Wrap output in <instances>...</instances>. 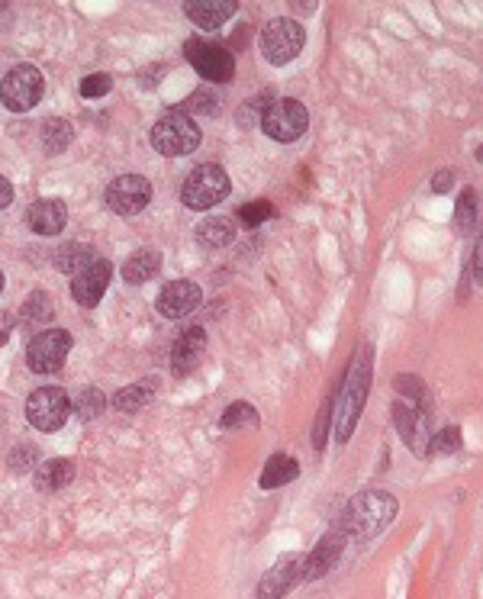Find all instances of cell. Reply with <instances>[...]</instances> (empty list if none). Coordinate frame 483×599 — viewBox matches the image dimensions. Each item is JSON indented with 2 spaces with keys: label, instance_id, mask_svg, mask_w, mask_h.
<instances>
[{
  "label": "cell",
  "instance_id": "6da1fadb",
  "mask_svg": "<svg viewBox=\"0 0 483 599\" xmlns=\"http://www.w3.org/2000/svg\"><path fill=\"white\" fill-rule=\"evenodd\" d=\"M397 516V500L390 493H361L351 500L348 513H345V529L351 538H371L377 532H384L387 525Z\"/></svg>",
  "mask_w": 483,
  "mask_h": 599
},
{
  "label": "cell",
  "instance_id": "7a4b0ae2",
  "mask_svg": "<svg viewBox=\"0 0 483 599\" xmlns=\"http://www.w3.org/2000/svg\"><path fill=\"white\" fill-rule=\"evenodd\" d=\"M200 126L190 120L187 113H168L165 120H158L155 126H152V133H149V142H152V149L158 152V155H165V158H181V155H190L200 145Z\"/></svg>",
  "mask_w": 483,
  "mask_h": 599
},
{
  "label": "cell",
  "instance_id": "3957f363",
  "mask_svg": "<svg viewBox=\"0 0 483 599\" xmlns=\"http://www.w3.org/2000/svg\"><path fill=\"white\" fill-rule=\"evenodd\" d=\"M232 191L229 174L219 165H200L187 174L181 187V203L190 210H213L216 203H223Z\"/></svg>",
  "mask_w": 483,
  "mask_h": 599
},
{
  "label": "cell",
  "instance_id": "277c9868",
  "mask_svg": "<svg viewBox=\"0 0 483 599\" xmlns=\"http://www.w3.org/2000/svg\"><path fill=\"white\" fill-rule=\"evenodd\" d=\"M42 91H46V81L36 65H13L0 81V104L10 113H26L42 100Z\"/></svg>",
  "mask_w": 483,
  "mask_h": 599
},
{
  "label": "cell",
  "instance_id": "5b68a950",
  "mask_svg": "<svg viewBox=\"0 0 483 599\" xmlns=\"http://www.w3.org/2000/svg\"><path fill=\"white\" fill-rule=\"evenodd\" d=\"M187 62L197 68L200 78H207L210 84H226L236 78V58L226 46L219 42H207V39H190L184 46Z\"/></svg>",
  "mask_w": 483,
  "mask_h": 599
},
{
  "label": "cell",
  "instance_id": "8992f818",
  "mask_svg": "<svg viewBox=\"0 0 483 599\" xmlns=\"http://www.w3.org/2000/svg\"><path fill=\"white\" fill-rule=\"evenodd\" d=\"M303 42H306V33L297 20L277 17L261 29V52H265V58L277 68L294 62L303 49Z\"/></svg>",
  "mask_w": 483,
  "mask_h": 599
},
{
  "label": "cell",
  "instance_id": "52a82bcc",
  "mask_svg": "<svg viewBox=\"0 0 483 599\" xmlns=\"http://www.w3.org/2000/svg\"><path fill=\"white\" fill-rule=\"evenodd\" d=\"M306 126H310V110L294 97L274 100L265 110V116H261V129L274 142H297L306 133Z\"/></svg>",
  "mask_w": 483,
  "mask_h": 599
},
{
  "label": "cell",
  "instance_id": "ba28073f",
  "mask_svg": "<svg viewBox=\"0 0 483 599\" xmlns=\"http://www.w3.org/2000/svg\"><path fill=\"white\" fill-rule=\"evenodd\" d=\"M71 413V400L62 387H39L26 400V419L39 432H58Z\"/></svg>",
  "mask_w": 483,
  "mask_h": 599
},
{
  "label": "cell",
  "instance_id": "9c48e42d",
  "mask_svg": "<svg viewBox=\"0 0 483 599\" xmlns=\"http://www.w3.org/2000/svg\"><path fill=\"white\" fill-rule=\"evenodd\" d=\"M71 332L68 329H46L26 345V364L36 374H55L62 371L65 358L71 355Z\"/></svg>",
  "mask_w": 483,
  "mask_h": 599
},
{
  "label": "cell",
  "instance_id": "30bf717a",
  "mask_svg": "<svg viewBox=\"0 0 483 599\" xmlns=\"http://www.w3.org/2000/svg\"><path fill=\"white\" fill-rule=\"evenodd\" d=\"M104 203L116 216H136L152 203V184L142 174H120L110 181Z\"/></svg>",
  "mask_w": 483,
  "mask_h": 599
},
{
  "label": "cell",
  "instance_id": "8fae6325",
  "mask_svg": "<svg viewBox=\"0 0 483 599\" xmlns=\"http://www.w3.org/2000/svg\"><path fill=\"white\" fill-rule=\"evenodd\" d=\"M110 277H113V265L107 258L91 261L84 271H78L75 277H71V300L91 310V306H97L100 300H104L107 287H110Z\"/></svg>",
  "mask_w": 483,
  "mask_h": 599
},
{
  "label": "cell",
  "instance_id": "7c38bea8",
  "mask_svg": "<svg viewBox=\"0 0 483 599\" xmlns=\"http://www.w3.org/2000/svg\"><path fill=\"white\" fill-rule=\"evenodd\" d=\"M368 377L371 371L368 368H355L345 384V397L339 403V419H335V442H348L351 438V429H355V422L364 409V390H368Z\"/></svg>",
  "mask_w": 483,
  "mask_h": 599
},
{
  "label": "cell",
  "instance_id": "4fadbf2b",
  "mask_svg": "<svg viewBox=\"0 0 483 599\" xmlns=\"http://www.w3.org/2000/svg\"><path fill=\"white\" fill-rule=\"evenodd\" d=\"M203 300V290L194 281H171L165 290L158 294V313L165 319H181L187 313H194Z\"/></svg>",
  "mask_w": 483,
  "mask_h": 599
},
{
  "label": "cell",
  "instance_id": "5bb4252c",
  "mask_svg": "<svg viewBox=\"0 0 483 599\" xmlns=\"http://www.w3.org/2000/svg\"><path fill=\"white\" fill-rule=\"evenodd\" d=\"M300 577H303V558L300 554H287L258 583V599H281Z\"/></svg>",
  "mask_w": 483,
  "mask_h": 599
},
{
  "label": "cell",
  "instance_id": "9a60e30c",
  "mask_svg": "<svg viewBox=\"0 0 483 599\" xmlns=\"http://www.w3.org/2000/svg\"><path fill=\"white\" fill-rule=\"evenodd\" d=\"M203 352H207V332H203L200 326H190L171 348V374L187 377L200 364Z\"/></svg>",
  "mask_w": 483,
  "mask_h": 599
},
{
  "label": "cell",
  "instance_id": "2e32d148",
  "mask_svg": "<svg viewBox=\"0 0 483 599\" xmlns=\"http://www.w3.org/2000/svg\"><path fill=\"white\" fill-rule=\"evenodd\" d=\"M68 223V207L62 200L46 197L36 200L33 207L26 210V226L36 232V236H58Z\"/></svg>",
  "mask_w": 483,
  "mask_h": 599
},
{
  "label": "cell",
  "instance_id": "e0dca14e",
  "mask_svg": "<svg viewBox=\"0 0 483 599\" xmlns=\"http://www.w3.org/2000/svg\"><path fill=\"white\" fill-rule=\"evenodd\" d=\"M236 10H239L236 0H187V4H184L187 20L194 26H200V29L226 26L232 17H236Z\"/></svg>",
  "mask_w": 483,
  "mask_h": 599
},
{
  "label": "cell",
  "instance_id": "ac0fdd59",
  "mask_svg": "<svg viewBox=\"0 0 483 599\" xmlns=\"http://www.w3.org/2000/svg\"><path fill=\"white\" fill-rule=\"evenodd\" d=\"M158 271H161V252H158V248H139V252H133L126 258L123 281L129 287H139V284H149Z\"/></svg>",
  "mask_w": 483,
  "mask_h": 599
},
{
  "label": "cell",
  "instance_id": "d6986e66",
  "mask_svg": "<svg viewBox=\"0 0 483 599\" xmlns=\"http://www.w3.org/2000/svg\"><path fill=\"white\" fill-rule=\"evenodd\" d=\"M71 480H75V461H68V458H52V461H46V464H39L36 467V490L39 493H55V490H62V487H68Z\"/></svg>",
  "mask_w": 483,
  "mask_h": 599
},
{
  "label": "cell",
  "instance_id": "ffe728a7",
  "mask_svg": "<svg viewBox=\"0 0 483 599\" xmlns=\"http://www.w3.org/2000/svg\"><path fill=\"white\" fill-rule=\"evenodd\" d=\"M158 384H161L158 377H145V381H139V384H129V387H123V390H116L113 406L120 409V413H139L142 406L152 403Z\"/></svg>",
  "mask_w": 483,
  "mask_h": 599
},
{
  "label": "cell",
  "instance_id": "44dd1931",
  "mask_svg": "<svg viewBox=\"0 0 483 599\" xmlns=\"http://www.w3.org/2000/svg\"><path fill=\"white\" fill-rule=\"evenodd\" d=\"M91 261H97V248L87 245V242H65L55 252V268L62 274H71V277H75L78 271H84Z\"/></svg>",
  "mask_w": 483,
  "mask_h": 599
},
{
  "label": "cell",
  "instance_id": "7402d4cb",
  "mask_svg": "<svg viewBox=\"0 0 483 599\" xmlns=\"http://www.w3.org/2000/svg\"><path fill=\"white\" fill-rule=\"evenodd\" d=\"M339 548H342V535H326L319 542V548L310 554V558H306V564H303V577L306 580H316V577H322L329 571V567L339 561Z\"/></svg>",
  "mask_w": 483,
  "mask_h": 599
},
{
  "label": "cell",
  "instance_id": "603a6c76",
  "mask_svg": "<svg viewBox=\"0 0 483 599\" xmlns=\"http://www.w3.org/2000/svg\"><path fill=\"white\" fill-rule=\"evenodd\" d=\"M39 133H42V152H46V155H62L71 145L75 129H71L68 120H58V116H52V120L42 123Z\"/></svg>",
  "mask_w": 483,
  "mask_h": 599
},
{
  "label": "cell",
  "instance_id": "cb8c5ba5",
  "mask_svg": "<svg viewBox=\"0 0 483 599\" xmlns=\"http://www.w3.org/2000/svg\"><path fill=\"white\" fill-rule=\"evenodd\" d=\"M300 474V464L294 461V458H287V455H274L268 464H265V474H261V487L265 490H274V487H284V484H290Z\"/></svg>",
  "mask_w": 483,
  "mask_h": 599
},
{
  "label": "cell",
  "instance_id": "d4e9b609",
  "mask_svg": "<svg viewBox=\"0 0 483 599\" xmlns=\"http://www.w3.org/2000/svg\"><path fill=\"white\" fill-rule=\"evenodd\" d=\"M197 239L203 245H210V248H223V245H229L232 239H236V226H232L229 219H223V216H210V219H203V223L197 226Z\"/></svg>",
  "mask_w": 483,
  "mask_h": 599
},
{
  "label": "cell",
  "instance_id": "484cf974",
  "mask_svg": "<svg viewBox=\"0 0 483 599\" xmlns=\"http://www.w3.org/2000/svg\"><path fill=\"white\" fill-rule=\"evenodd\" d=\"M52 319V300L46 290H33L26 300H23V326L36 329L42 323H49Z\"/></svg>",
  "mask_w": 483,
  "mask_h": 599
},
{
  "label": "cell",
  "instance_id": "4316f807",
  "mask_svg": "<svg viewBox=\"0 0 483 599\" xmlns=\"http://www.w3.org/2000/svg\"><path fill=\"white\" fill-rule=\"evenodd\" d=\"M71 409L78 413V419L91 422L107 409V400H104V393H100L97 387H81L75 393V400H71Z\"/></svg>",
  "mask_w": 483,
  "mask_h": 599
},
{
  "label": "cell",
  "instance_id": "83f0119b",
  "mask_svg": "<svg viewBox=\"0 0 483 599\" xmlns=\"http://www.w3.org/2000/svg\"><path fill=\"white\" fill-rule=\"evenodd\" d=\"M258 422V409L248 406V403H232L223 419H219V426L223 429H242V426H255Z\"/></svg>",
  "mask_w": 483,
  "mask_h": 599
},
{
  "label": "cell",
  "instance_id": "f1b7e54d",
  "mask_svg": "<svg viewBox=\"0 0 483 599\" xmlns=\"http://www.w3.org/2000/svg\"><path fill=\"white\" fill-rule=\"evenodd\" d=\"M184 110L203 113V116H216V113H219V97H216V91H207V87H200L197 94H190V100L184 104Z\"/></svg>",
  "mask_w": 483,
  "mask_h": 599
},
{
  "label": "cell",
  "instance_id": "f546056e",
  "mask_svg": "<svg viewBox=\"0 0 483 599\" xmlns=\"http://www.w3.org/2000/svg\"><path fill=\"white\" fill-rule=\"evenodd\" d=\"M393 416H397V429L403 432V438L413 448V442H419V429H416V409H409L403 403L393 406Z\"/></svg>",
  "mask_w": 483,
  "mask_h": 599
},
{
  "label": "cell",
  "instance_id": "4dcf8cb0",
  "mask_svg": "<svg viewBox=\"0 0 483 599\" xmlns=\"http://www.w3.org/2000/svg\"><path fill=\"white\" fill-rule=\"evenodd\" d=\"M271 213H274V207L268 200H252L239 210V219L245 226H258V223H265V219H271Z\"/></svg>",
  "mask_w": 483,
  "mask_h": 599
},
{
  "label": "cell",
  "instance_id": "1f68e13d",
  "mask_svg": "<svg viewBox=\"0 0 483 599\" xmlns=\"http://www.w3.org/2000/svg\"><path fill=\"white\" fill-rule=\"evenodd\" d=\"M39 461V451H36V445H17L13 448V455H10V471H17V474H23V471H33V464Z\"/></svg>",
  "mask_w": 483,
  "mask_h": 599
},
{
  "label": "cell",
  "instance_id": "d6a6232c",
  "mask_svg": "<svg viewBox=\"0 0 483 599\" xmlns=\"http://www.w3.org/2000/svg\"><path fill=\"white\" fill-rule=\"evenodd\" d=\"M110 87H113V78L110 75H87L84 81H81V97H87V100H97V97H104V94H110Z\"/></svg>",
  "mask_w": 483,
  "mask_h": 599
},
{
  "label": "cell",
  "instance_id": "836d02e7",
  "mask_svg": "<svg viewBox=\"0 0 483 599\" xmlns=\"http://www.w3.org/2000/svg\"><path fill=\"white\" fill-rule=\"evenodd\" d=\"M458 223H461L464 229L474 223V191H471V187H467L464 197H461V203H458Z\"/></svg>",
  "mask_w": 483,
  "mask_h": 599
},
{
  "label": "cell",
  "instance_id": "e575fe53",
  "mask_svg": "<svg viewBox=\"0 0 483 599\" xmlns=\"http://www.w3.org/2000/svg\"><path fill=\"white\" fill-rule=\"evenodd\" d=\"M432 445H435V451H445V455H451V451H458V429L438 432V435L432 438Z\"/></svg>",
  "mask_w": 483,
  "mask_h": 599
},
{
  "label": "cell",
  "instance_id": "d590c367",
  "mask_svg": "<svg viewBox=\"0 0 483 599\" xmlns=\"http://www.w3.org/2000/svg\"><path fill=\"white\" fill-rule=\"evenodd\" d=\"M13 326H17V316H13V313H0V348L10 342Z\"/></svg>",
  "mask_w": 483,
  "mask_h": 599
},
{
  "label": "cell",
  "instance_id": "8d00e7d4",
  "mask_svg": "<svg viewBox=\"0 0 483 599\" xmlns=\"http://www.w3.org/2000/svg\"><path fill=\"white\" fill-rule=\"evenodd\" d=\"M329 409H332V403H326V406H322V413H319V429H316V448H322V445H326V426H329Z\"/></svg>",
  "mask_w": 483,
  "mask_h": 599
},
{
  "label": "cell",
  "instance_id": "74e56055",
  "mask_svg": "<svg viewBox=\"0 0 483 599\" xmlns=\"http://www.w3.org/2000/svg\"><path fill=\"white\" fill-rule=\"evenodd\" d=\"M474 277H477V284L483 287V236L477 239V248H474Z\"/></svg>",
  "mask_w": 483,
  "mask_h": 599
},
{
  "label": "cell",
  "instance_id": "f35d334b",
  "mask_svg": "<svg viewBox=\"0 0 483 599\" xmlns=\"http://www.w3.org/2000/svg\"><path fill=\"white\" fill-rule=\"evenodd\" d=\"M13 203V187H10V181L4 178V174H0V210H7Z\"/></svg>",
  "mask_w": 483,
  "mask_h": 599
},
{
  "label": "cell",
  "instance_id": "ab89813d",
  "mask_svg": "<svg viewBox=\"0 0 483 599\" xmlns=\"http://www.w3.org/2000/svg\"><path fill=\"white\" fill-rule=\"evenodd\" d=\"M448 184H451V171H442V174H435V181H432V191L445 194V191H448Z\"/></svg>",
  "mask_w": 483,
  "mask_h": 599
},
{
  "label": "cell",
  "instance_id": "60d3db41",
  "mask_svg": "<svg viewBox=\"0 0 483 599\" xmlns=\"http://www.w3.org/2000/svg\"><path fill=\"white\" fill-rule=\"evenodd\" d=\"M0 290H4V274H0Z\"/></svg>",
  "mask_w": 483,
  "mask_h": 599
},
{
  "label": "cell",
  "instance_id": "b9f144b4",
  "mask_svg": "<svg viewBox=\"0 0 483 599\" xmlns=\"http://www.w3.org/2000/svg\"><path fill=\"white\" fill-rule=\"evenodd\" d=\"M4 7H7V4H4V0H0V10H4Z\"/></svg>",
  "mask_w": 483,
  "mask_h": 599
}]
</instances>
